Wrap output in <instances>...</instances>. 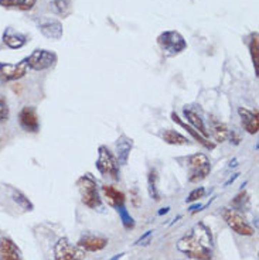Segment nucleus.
<instances>
[{"label":"nucleus","mask_w":259,"mask_h":260,"mask_svg":"<svg viewBox=\"0 0 259 260\" xmlns=\"http://www.w3.org/2000/svg\"><path fill=\"white\" fill-rule=\"evenodd\" d=\"M70 3H71V0H54V2L51 3V6L55 13L63 14L64 13L65 9H68V7H70Z\"/></svg>","instance_id":"nucleus-28"},{"label":"nucleus","mask_w":259,"mask_h":260,"mask_svg":"<svg viewBox=\"0 0 259 260\" xmlns=\"http://www.w3.org/2000/svg\"><path fill=\"white\" fill-rule=\"evenodd\" d=\"M177 250L194 260H213L214 238L211 229L204 223H195L193 229L177 242Z\"/></svg>","instance_id":"nucleus-1"},{"label":"nucleus","mask_w":259,"mask_h":260,"mask_svg":"<svg viewBox=\"0 0 259 260\" xmlns=\"http://www.w3.org/2000/svg\"><path fill=\"white\" fill-rule=\"evenodd\" d=\"M0 260H23L21 252L10 238H0Z\"/></svg>","instance_id":"nucleus-14"},{"label":"nucleus","mask_w":259,"mask_h":260,"mask_svg":"<svg viewBox=\"0 0 259 260\" xmlns=\"http://www.w3.org/2000/svg\"><path fill=\"white\" fill-rule=\"evenodd\" d=\"M168 211H170V208L168 207H166V208H162L160 211H159V215H164V214H167Z\"/></svg>","instance_id":"nucleus-34"},{"label":"nucleus","mask_w":259,"mask_h":260,"mask_svg":"<svg viewBox=\"0 0 259 260\" xmlns=\"http://www.w3.org/2000/svg\"><path fill=\"white\" fill-rule=\"evenodd\" d=\"M27 36L26 34H21V32L14 31L13 28H6L5 34H3V43L6 44L9 48L12 50H19L21 47L26 46L27 43Z\"/></svg>","instance_id":"nucleus-17"},{"label":"nucleus","mask_w":259,"mask_h":260,"mask_svg":"<svg viewBox=\"0 0 259 260\" xmlns=\"http://www.w3.org/2000/svg\"><path fill=\"white\" fill-rule=\"evenodd\" d=\"M237 166V160H234V161H231V164H229V167H235Z\"/></svg>","instance_id":"nucleus-35"},{"label":"nucleus","mask_w":259,"mask_h":260,"mask_svg":"<svg viewBox=\"0 0 259 260\" xmlns=\"http://www.w3.org/2000/svg\"><path fill=\"white\" fill-rule=\"evenodd\" d=\"M221 216H222V219L229 226V229L237 235H241V236H252L255 234L253 228L248 223L245 216L241 214L238 209L222 208Z\"/></svg>","instance_id":"nucleus-6"},{"label":"nucleus","mask_w":259,"mask_h":260,"mask_svg":"<svg viewBox=\"0 0 259 260\" xmlns=\"http://www.w3.org/2000/svg\"><path fill=\"white\" fill-rule=\"evenodd\" d=\"M95 166H97V170L101 176L109 177L113 181H119V178H121L119 162H118L117 156L106 146L98 147V160Z\"/></svg>","instance_id":"nucleus-3"},{"label":"nucleus","mask_w":259,"mask_h":260,"mask_svg":"<svg viewBox=\"0 0 259 260\" xmlns=\"http://www.w3.org/2000/svg\"><path fill=\"white\" fill-rule=\"evenodd\" d=\"M159 174H157V170L150 169L149 174H148V191L152 200L155 201H160V192H159Z\"/></svg>","instance_id":"nucleus-21"},{"label":"nucleus","mask_w":259,"mask_h":260,"mask_svg":"<svg viewBox=\"0 0 259 260\" xmlns=\"http://www.w3.org/2000/svg\"><path fill=\"white\" fill-rule=\"evenodd\" d=\"M162 139L164 143L171 144V146H184V144L190 143L188 137H186L184 135L173 129L164 130L162 133Z\"/></svg>","instance_id":"nucleus-20"},{"label":"nucleus","mask_w":259,"mask_h":260,"mask_svg":"<svg viewBox=\"0 0 259 260\" xmlns=\"http://www.w3.org/2000/svg\"><path fill=\"white\" fill-rule=\"evenodd\" d=\"M79 195H81V202L88 208L95 209V211H101L104 208L102 200L99 197V191H98L97 180L92 177V174L87 173L84 176H81L75 182Z\"/></svg>","instance_id":"nucleus-2"},{"label":"nucleus","mask_w":259,"mask_h":260,"mask_svg":"<svg viewBox=\"0 0 259 260\" xmlns=\"http://www.w3.org/2000/svg\"><path fill=\"white\" fill-rule=\"evenodd\" d=\"M102 194H104L105 200L109 204L112 208H117L119 205H122L126 201L125 194L122 191L115 188L113 185H102Z\"/></svg>","instance_id":"nucleus-18"},{"label":"nucleus","mask_w":259,"mask_h":260,"mask_svg":"<svg viewBox=\"0 0 259 260\" xmlns=\"http://www.w3.org/2000/svg\"><path fill=\"white\" fill-rule=\"evenodd\" d=\"M28 71L27 58L21 59L17 64L0 62V82H12L23 78Z\"/></svg>","instance_id":"nucleus-9"},{"label":"nucleus","mask_w":259,"mask_h":260,"mask_svg":"<svg viewBox=\"0 0 259 260\" xmlns=\"http://www.w3.org/2000/svg\"><path fill=\"white\" fill-rule=\"evenodd\" d=\"M19 124L27 133H39L40 119L34 106H24L19 112Z\"/></svg>","instance_id":"nucleus-10"},{"label":"nucleus","mask_w":259,"mask_h":260,"mask_svg":"<svg viewBox=\"0 0 259 260\" xmlns=\"http://www.w3.org/2000/svg\"><path fill=\"white\" fill-rule=\"evenodd\" d=\"M108 243H109V239L105 236L87 234L78 241L77 246L81 247L84 252H99L108 246Z\"/></svg>","instance_id":"nucleus-11"},{"label":"nucleus","mask_w":259,"mask_h":260,"mask_svg":"<svg viewBox=\"0 0 259 260\" xmlns=\"http://www.w3.org/2000/svg\"><path fill=\"white\" fill-rule=\"evenodd\" d=\"M117 212L119 214V218H121V221H122V225L125 226V229H133L135 228V219H133V216L129 214V211L126 209L125 207V204L122 205H119L117 207Z\"/></svg>","instance_id":"nucleus-25"},{"label":"nucleus","mask_w":259,"mask_h":260,"mask_svg":"<svg viewBox=\"0 0 259 260\" xmlns=\"http://www.w3.org/2000/svg\"><path fill=\"white\" fill-rule=\"evenodd\" d=\"M188 181L193 184H198L206 180L211 173V162L207 154L204 153H195L193 156H188Z\"/></svg>","instance_id":"nucleus-4"},{"label":"nucleus","mask_w":259,"mask_h":260,"mask_svg":"<svg viewBox=\"0 0 259 260\" xmlns=\"http://www.w3.org/2000/svg\"><path fill=\"white\" fill-rule=\"evenodd\" d=\"M238 115L241 117V123L246 133L249 135H256L259 130V119H258V109L249 111L246 108H238Z\"/></svg>","instance_id":"nucleus-12"},{"label":"nucleus","mask_w":259,"mask_h":260,"mask_svg":"<svg viewBox=\"0 0 259 260\" xmlns=\"http://www.w3.org/2000/svg\"><path fill=\"white\" fill-rule=\"evenodd\" d=\"M87 254L67 238H60L54 246V260H85Z\"/></svg>","instance_id":"nucleus-7"},{"label":"nucleus","mask_w":259,"mask_h":260,"mask_svg":"<svg viewBox=\"0 0 259 260\" xmlns=\"http://www.w3.org/2000/svg\"><path fill=\"white\" fill-rule=\"evenodd\" d=\"M123 254H125V252H122V253H118V254H115V256H113V257H110L109 260H119V259H122V257H123Z\"/></svg>","instance_id":"nucleus-33"},{"label":"nucleus","mask_w":259,"mask_h":260,"mask_svg":"<svg viewBox=\"0 0 259 260\" xmlns=\"http://www.w3.org/2000/svg\"><path fill=\"white\" fill-rule=\"evenodd\" d=\"M206 195V188L204 187H198V188H194L190 194H188L186 202H195L198 201L200 198H203Z\"/></svg>","instance_id":"nucleus-29"},{"label":"nucleus","mask_w":259,"mask_h":260,"mask_svg":"<svg viewBox=\"0 0 259 260\" xmlns=\"http://www.w3.org/2000/svg\"><path fill=\"white\" fill-rule=\"evenodd\" d=\"M184 116L187 119L188 124L191 126V127H194L198 133H200L201 136L208 139L210 137V132L206 127V124H204V120H203V117L198 115V113H195L194 111H191V109H187V108H184Z\"/></svg>","instance_id":"nucleus-19"},{"label":"nucleus","mask_w":259,"mask_h":260,"mask_svg":"<svg viewBox=\"0 0 259 260\" xmlns=\"http://www.w3.org/2000/svg\"><path fill=\"white\" fill-rule=\"evenodd\" d=\"M57 62V54L50 50H34L27 57V65L33 71H44Z\"/></svg>","instance_id":"nucleus-8"},{"label":"nucleus","mask_w":259,"mask_h":260,"mask_svg":"<svg viewBox=\"0 0 259 260\" xmlns=\"http://www.w3.org/2000/svg\"><path fill=\"white\" fill-rule=\"evenodd\" d=\"M115 146H117V158L119 166H126L128 164V160H129L130 151L133 149V139H130L126 135H121L119 139L115 142Z\"/></svg>","instance_id":"nucleus-15"},{"label":"nucleus","mask_w":259,"mask_h":260,"mask_svg":"<svg viewBox=\"0 0 259 260\" xmlns=\"http://www.w3.org/2000/svg\"><path fill=\"white\" fill-rule=\"evenodd\" d=\"M171 120H173L175 123L179 124V126H182L184 130H187L188 135H191V137H193L194 140H197V142H198V143H200L203 147H206L207 150L215 149V143H214V142H210L208 139H206V137L201 136L200 133H198V132H197L194 127H191V126H190L187 122H184L182 117L179 116V115H177L176 112H171Z\"/></svg>","instance_id":"nucleus-13"},{"label":"nucleus","mask_w":259,"mask_h":260,"mask_svg":"<svg viewBox=\"0 0 259 260\" xmlns=\"http://www.w3.org/2000/svg\"><path fill=\"white\" fill-rule=\"evenodd\" d=\"M201 209H203V205H201V204H195V205H191V207L188 208V211H190L191 214H195V212H200Z\"/></svg>","instance_id":"nucleus-31"},{"label":"nucleus","mask_w":259,"mask_h":260,"mask_svg":"<svg viewBox=\"0 0 259 260\" xmlns=\"http://www.w3.org/2000/svg\"><path fill=\"white\" fill-rule=\"evenodd\" d=\"M228 135H229V130H228L225 124L221 123V122H217V120H213V136L217 143L225 142Z\"/></svg>","instance_id":"nucleus-23"},{"label":"nucleus","mask_w":259,"mask_h":260,"mask_svg":"<svg viewBox=\"0 0 259 260\" xmlns=\"http://www.w3.org/2000/svg\"><path fill=\"white\" fill-rule=\"evenodd\" d=\"M39 27L41 32L52 40H59L63 37V24L60 23L59 20L54 19H43L40 20Z\"/></svg>","instance_id":"nucleus-16"},{"label":"nucleus","mask_w":259,"mask_h":260,"mask_svg":"<svg viewBox=\"0 0 259 260\" xmlns=\"http://www.w3.org/2000/svg\"><path fill=\"white\" fill-rule=\"evenodd\" d=\"M238 176H240L238 173H237V174H234V176L231 177V178H229V180H228V181L225 182V184H224V187H228V185H229L231 182H234V181H235V180H237V178H238Z\"/></svg>","instance_id":"nucleus-32"},{"label":"nucleus","mask_w":259,"mask_h":260,"mask_svg":"<svg viewBox=\"0 0 259 260\" xmlns=\"http://www.w3.org/2000/svg\"><path fill=\"white\" fill-rule=\"evenodd\" d=\"M157 44L160 46L163 52L167 57H175L177 54H180L187 48V43L182 34L175 30H168V31L162 32L157 37Z\"/></svg>","instance_id":"nucleus-5"},{"label":"nucleus","mask_w":259,"mask_h":260,"mask_svg":"<svg viewBox=\"0 0 259 260\" xmlns=\"http://www.w3.org/2000/svg\"><path fill=\"white\" fill-rule=\"evenodd\" d=\"M152 235H153V231H148L146 234L142 235L136 242H135V245H143V246H146V245H149L150 243V238H152Z\"/></svg>","instance_id":"nucleus-30"},{"label":"nucleus","mask_w":259,"mask_h":260,"mask_svg":"<svg viewBox=\"0 0 259 260\" xmlns=\"http://www.w3.org/2000/svg\"><path fill=\"white\" fill-rule=\"evenodd\" d=\"M12 200L19 205L20 208L24 209V211H33L34 209L33 202L21 191H19V189H12Z\"/></svg>","instance_id":"nucleus-24"},{"label":"nucleus","mask_w":259,"mask_h":260,"mask_svg":"<svg viewBox=\"0 0 259 260\" xmlns=\"http://www.w3.org/2000/svg\"><path fill=\"white\" fill-rule=\"evenodd\" d=\"M9 116H10V111H9L7 99L3 95H0V123H6Z\"/></svg>","instance_id":"nucleus-27"},{"label":"nucleus","mask_w":259,"mask_h":260,"mask_svg":"<svg viewBox=\"0 0 259 260\" xmlns=\"http://www.w3.org/2000/svg\"><path fill=\"white\" fill-rule=\"evenodd\" d=\"M258 34L255 32L252 36V39L249 41V51H251V58H252L253 67H255V74L258 75Z\"/></svg>","instance_id":"nucleus-26"},{"label":"nucleus","mask_w":259,"mask_h":260,"mask_svg":"<svg viewBox=\"0 0 259 260\" xmlns=\"http://www.w3.org/2000/svg\"><path fill=\"white\" fill-rule=\"evenodd\" d=\"M37 0H0V6L7 9H19L23 12L32 10Z\"/></svg>","instance_id":"nucleus-22"}]
</instances>
